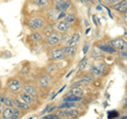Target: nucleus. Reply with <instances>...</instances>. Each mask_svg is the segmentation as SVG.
<instances>
[{
	"label": "nucleus",
	"mask_w": 127,
	"mask_h": 119,
	"mask_svg": "<svg viewBox=\"0 0 127 119\" xmlns=\"http://www.w3.org/2000/svg\"><path fill=\"white\" fill-rule=\"evenodd\" d=\"M20 115V111L16 109L15 106H6L2 111V118L4 119H17Z\"/></svg>",
	"instance_id": "nucleus-1"
},
{
	"label": "nucleus",
	"mask_w": 127,
	"mask_h": 119,
	"mask_svg": "<svg viewBox=\"0 0 127 119\" xmlns=\"http://www.w3.org/2000/svg\"><path fill=\"white\" fill-rule=\"evenodd\" d=\"M28 26H29L32 30H35V31L40 30L45 27V19L42 17H33V18L29 19Z\"/></svg>",
	"instance_id": "nucleus-2"
},
{
	"label": "nucleus",
	"mask_w": 127,
	"mask_h": 119,
	"mask_svg": "<svg viewBox=\"0 0 127 119\" xmlns=\"http://www.w3.org/2000/svg\"><path fill=\"white\" fill-rule=\"evenodd\" d=\"M57 115L61 118H76L79 116V112L77 110H74L72 108L70 109H62Z\"/></svg>",
	"instance_id": "nucleus-3"
},
{
	"label": "nucleus",
	"mask_w": 127,
	"mask_h": 119,
	"mask_svg": "<svg viewBox=\"0 0 127 119\" xmlns=\"http://www.w3.org/2000/svg\"><path fill=\"white\" fill-rule=\"evenodd\" d=\"M111 46L118 50H127V42L123 38H116L113 41H111Z\"/></svg>",
	"instance_id": "nucleus-4"
},
{
	"label": "nucleus",
	"mask_w": 127,
	"mask_h": 119,
	"mask_svg": "<svg viewBox=\"0 0 127 119\" xmlns=\"http://www.w3.org/2000/svg\"><path fill=\"white\" fill-rule=\"evenodd\" d=\"M21 82L18 80V79H13V80L9 81L7 83V88H9L10 92L12 93H16V92H19L21 88Z\"/></svg>",
	"instance_id": "nucleus-5"
},
{
	"label": "nucleus",
	"mask_w": 127,
	"mask_h": 119,
	"mask_svg": "<svg viewBox=\"0 0 127 119\" xmlns=\"http://www.w3.org/2000/svg\"><path fill=\"white\" fill-rule=\"evenodd\" d=\"M66 12H62V11H59L57 7H55V9L53 10H51L50 11V13H49V16L50 18L52 19V20H59V19H63V18H65L66 16Z\"/></svg>",
	"instance_id": "nucleus-6"
},
{
	"label": "nucleus",
	"mask_w": 127,
	"mask_h": 119,
	"mask_svg": "<svg viewBox=\"0 0 127 119\" xmlns=\"http://www.w3.org/2000/svg\"><path fill=\"white\" fill-rule=\"evenodd\" d=\"M94 80V77L92 76V74H85L84 77H83L82 79H79V80L75 81L73 83L74 86H81V85H87L89 84V83H91Z\"/></svg>",
	"instance_id": "nucleus-7"
},
{
	"label": "nucleus",
	"mask_w": 127,
	"mask_h": 119,
	"mask_svg": "<svg viewBox=\"0 0 127 119\" xmlns=\"http://www.w3.org/2000/svg\"><path fill=\"white\" fill-rule=\"evenodd\" d=\"M61 39L62 38H61V36H59V34L53 32L47 37V44L49 46H55V45H57V44H59Z\"/></svg>",
	"instance_id": "nucleus-8"
},
{
	"label": "nucleus",
	"mask_w": 127,
	"mask_h": 119,
	"mask_svg": "<svg viewBox=\"0 0 127 119\" xmlns=\"http://www.w3.org/2000/svg\"><path fill=\"white\" fill-rule=\"evenodd\" d=\"M38 84H39L40 87H42V88L49 87L51 84H52V78H51L50 76H47V74L41 76L40 78H39V80H38Z\"/></svg>",
	"instance_id": "nucleus-9"
},
{
	"label": "nucleus",
	"mask_w": 127,
	"mask_h": 119,
	"mask_svg": "<svg viewBox=\"0 0 127 119\" xmlns=\"http://www.w3.org/2000/svg\"><path fill=\"white\" fill-rule=\"evenodd\" d=\"M106 69V67L104 65H100V64H95L93 66H91L90 68V72L94 74V76H102L104 73V71Z\"/></svg>",
	"instance_id": "nucleus-10"
},
{
	"label": "nucleus",
	"mask_w": 127,
	"mask_h": 119,
	"mask_svg": "<svg viewBox=\"0 0 127 119\" xmlns=\"http://www.w3.org/2000/svg\"><path fill=\"white\" fill-rule=\"evenodd\" d=\"M64 57H65V52H64L63 49H52L50 52V58L54 61L62 60Z\"/></svg>",
	"instance_id": "nucleus-11"
},
{
	"label": "nucleus",
	"mask_w": 127,
	"mask_h": 119,
	"mask_svg": "<svg viewBox=\"0 0 127 119\" xmlns=\"http://www.w3.org/2000/svg\"><path fill=\"white\" fill-rule=\"evenodd\" d=\"M19 99H20L22 102H25V103H27V104H29V105L34 102V97L32 96V95L26 93V92L19 94Z\"/></svg>",
	"instance_id": "nucleus-12"
},
{
	"label": "nucleus",
	"mask_w": 127,
	"mask_h": 119,
	"mask_svg": "<svg viewBox=\"0 0 127 119\" xmlns=\"http://www.w3.org/2000/svg\"><path fill=\"white\" fill-rule=\"evenodd\" d=\"M13 105L15 106L16 109H18L19 111H27V110H29L30 109V105L29 104H27V103L25 102H22L20 99H15V100H13Z\"/></svg>",
	"instance_id": "nucleus-13"
},
{
	"label": "nucleus",
	"mask_w": 127,
	"mask_h": 119,
	"mask_svg": "<svg viewBox=\"0 0 127 119\" xmlns=\"http://www.w3.org/2000/svg\"><path fill=\"white\" fill-rule=\"evenodd\" d=\"M113 9L118 12H126L127 11V0H120L119 2L114 3Z\"/></svg>",
	"instance_id": "nucleus-14"
},
{
	"label": "nucleus",
	"mask_w": 127,
	"mask_h": 119,
	"mask_svg": "<svg viewBox=\"0 0 127 119\" xmlns=\"http://www.w3.org/2000/svg\"><path fill=\"white\" fill-rule=\"evenodd\" d=\"M70 28H71V23L67 22L65 19H64V20L58 21L57 25H56V29L58 31H61V32H66V31H68Z\"/></svg>",
	"instance_id": "nucleus-15"
},
{
	"label": "nucleus",
	"mask_w": 127,
	"mask_h": 119,
	"mask_svg": "<svg viewBox=\"0 0 127 119\" xmlns=\"http://www.w3.org/2000/svg\"><path fill=\"white\" fill-rule=\"evenodd\" d=\"M0 102H1L2 104H4L5 106H14L13 105V100H12L11 98H9L4 94L0 95Z\"/></svg>",
	"instance_id": "nucleus-16"
},
{
	"label": "nucleus",
	"mask_w": 127,
	"mask_h": 119,
	"mask_svg": "<svg viewBox=\"0 0 127 119\" xmlns=\"http://www.w3.org/2000/svg\"><path fill=\"white\" fill-rule=\"evenodd\" d=\"M23 89H25V92H26V93L32 95L33 97L37 96V90H36V88H35V87H34L33 85H31V84H27V85H25V87H23Z\"/></svg>",
	"instance_id": "nucleus-17"
},
{
	"label": "nucleus",
	"mask_w": 127,
	"mask_h": 119,
	"mask_svg": "<svg viewBox=\"0 0 127 119\" xmlns=\"http://www.w3.org/2000/svg\"><path fill=\"white\" fill-rule=\"evenodd\" d=\"M41 38H42V34L39 33V32H34V33H32L30 35V41L33 44H36L38 42H40Z\"/></svg>",
	"instance_id": "nucleus-18"
},
{
	"label": "nucleus",
	"mask_w": 127,
	"mask_h": 119,
	"mask_svg": "<svg viewBox=\"0 0 127 119\" xmlns=\"http://www.w3.org/2000/svg\"><path fill=\"white\" fill-rule=\"evenodd\" d=\"M78 42H79V34L78 33H74L72 36L70 37L69 41L67 42V46H75Z\"/></svg>",
	"instance_id": "nucleus-19"
},
{
	"label": "nucleus",
	"mask_w": 127,
	"mask_h": 119,
	"mask_svg": "<svg viewBox=\"0 0 127 119\" xmlns=\"http://www.w3.org/2000/svg\"><path fill=\"white\" fill-rule=\"evenodd\" d=\"M102 51H104V52H107V53H114L116 52V48H113L112 46H109V45H101L98 47Z\"/></svg>",
	"instance_id": "nucleus-20"
},
{
	"label": "nucleus",
	"mask_w": 127,
	"mask_h": 119,
	"mask_svg": "<svg viewBox=\"0 0 127 119\" xmlns=\"http://www.w3.org/2000/svg\"><path fill=\"white\" fill-rule=\"evenodd\" d=\"M70 5H71V2L70 1H64L63 3H61V4H58V5H56V7L59 10V11H62V12H66L67 10L70 7Z\"/></svg>",
	"instance_id": "nucleus-21"
},
{
	"label": "nucleus",
	"mask_w": 127,
	"mask_h": 119,
	"mask_svg": "<svg viewBox=\"0 0 127 119\" xmlns=\"http://www.w3.org/2000/svg\"><path fill=\"white\" fill-rule=\"evenodd\" d=\"M82 99V97H77V96H74L72 94H69L68 96H66L64 98V101H69V102H76L79 101Z\"/></svg>",
	"instance_id": "nucleus-22"
},
{
	"label": "nucleus",
	"mask_w": 127,
	"mask_h": 119,
	"mask_svg": "<svg viewBox=\"0 0 127 119\" xmlns=\"http://www.w3.org/2000/svg\"><path fill=\"white\" fill-rule=\"evenodd\" d=\"M63 50L65 52V54H68L70 57H72L75 53V46H66L65 49H63Z\"/></svg>",
	"instance_id": "nucleus-23"
},
{
	"label": "nucleus",
	"mask_w": 127,
	"mask_h": 119,
	"mask_svg": "<svg viewBox=\"0 0 127 119\" xmlns=\"http://www.w3.org/2000/svg\"><path fill=\"white\" fill-rule=\"evenodd\" d=\"M73 106H75V102L64 101V103H62V104L58 106V109L59 110H62V109H70V108H73Z\"/></svg>",
	"instance_id": "nucleus-24"
},
{
	"label": "nucleus",
	"mask_w": 127,
	"mask_h": 119,
	"mask_svg": "<svg viewBox=\"0 0 127 119\" xmlns=\"http://www.w3.org/2000/svg\"><path fill=\"white\" fill-rule=\"evenodd\" d=\"M70 94L74 95V96H77V97H82L83 96V90L79 88V86H75L74 88H72L70 90Z\"/></svg>",
	"instance_id": "nucleus-25"
},
{
	"label": "nucleus",
	"mask_w": 127,
	"mask_h": 119,
	"mask_svg": "<svg viewBox=\"0 0 127 119\" xmlns=\"http://www.w3.org/2000/svg\"><path fill=\"white\" fill-rule=\"evenodd\" d=\"M87 61H88V60H87L86 57L82 59V61L79 62V64H78V68H77V71H78V72H79L81 70H83V69H84L85 67H86V65H87Z\"/></svg>",
	"instance_id": "nucleus-26"
},
{
	"label": "nucleus",
	"mask_w": 127,
	"mask_h": 119,
	"mask_svg": "<svg viewBox=\"0 0 127 119\" xmlns=\"http://www.w3.org/2000/svg\"><path fill=\"white\" fill-rule=\"evenodd\" d=\"M33 2L39 7H45L48 5V0H33Z\"/></svg>",
	"instance_id": "nucleus-27"
},
{
	"label": "nucleus",
	"mask_w": 127,
	"mask_h": 119,
	"mask_svg": "<svg viewBox=\"0 0 127 119\" xmlns=\"http://www.w3.org/2000/svg\"><path fill=\"white\" fill-rule=\"evenodd\" d=\"M75 19H76V16H75L74 14H69V15H66L65 16V20L67 21V22H69V23H72L75 21Z\"/></svg>",
	"instance_id": "nucleus-28"
},
{
	"label": "nucleus",
	"mask_w": 127,
	"mask_h": 119,
	"mask_svg": "<svg viewBox=\"0 0 127 119\" xmlns=\"http://www.w3.org/2000/svg\"><path fill=\"white\" fill-rule=\"evenodd\" d=\"M92 55H93L94 58L101 57V55H102V50L100 48H96V47H94L93 50H92Z\"/></svg>",
	"instance_id": "nucleus-29"
},
{
	"label": "nucleus",
	"mask_w": 127,
	"mask_h": 119,
	"mask_svg": "<svg viewBox=\"0 0 127 119\" xmlns=\"http://www.w3.org/2000/svg\"><path fill=\"white\" fill-rule=\"evenodd\" d=\"M43 118L45 119H61V117H59L57 114H49V115H47V116H45Z\"/></svg>",
	"instance_id": "nucleus-30"
},
{
	"label": "nucleus",
	"mask_w": 127,
	"mask_h": 119,
	"mask_svg": "<svg viewBox=\"0 0 127 119\" xmlns=\"http://www.w3.org/2000/svg\"><path fill=\"white\" fill-rule=\"evenodd\" d=\"M114 117H119V113L117 111H111V112L108 113V118L111 119V118H114Z\"/></svg>",
	"instance_id": "nucleus-31"
},
{
	"label": "nucleus",
	"mask_w": 127,
	"mask_h": 119,
	"mask_svg": "<svg viewBox=\"0 0 127 119\" xmlns=\"http://www.w3.org/2000/svg\"><path fill=\"white\" fill-rule=\"evenodd\" d=\"M43 33L48 34V35H50L51 33H53V27H48V28H46L45 31H43Z\"/></svg>",
	"instance_id": "nucleus-32"
},
{
	"label": "nucleus",
	"mask_w": 127,
	"mask_h": 119,
	"mask_svg": "<svg viewBox=\"0 0 127 119\" xmlns=\"http://www.w3.org/2000/svg\"><path fill=\"white\" fill-rule=\"evenodd\" d=\"M88 50H89V44H85L84 47H83V53L86 54L88 52Z\"/></svg>",
	"instance_id": "nucleus-33"
},
{
	"label": "nucleus",
	"mask_w": 127,
	"mask_h": 119,
	"mask_svg": "<svg viewBox=\"0 0 127 119\" xmlns=\"http://www.w3.org/2000/svg\"><path fill=\"white\" fill-rule=\"evenodd\" d=\"M49 67H50V68L47 69L48 72H53V70L55 69V67H56V66H55V65H51V66H49Z\"/></svg>",
	"instance_id": "nucleus-34"
},
{
	"label": "nucleus",
	"mask_w": 127,
	"mask_h": 119,
	"mask_svg": "<svg viewBox=\"0 0 127 119\" xmlns=\"http://www.w3.org/2000/svg\"><path fill=\"white\" fill-rule=\"evenodd\" d=\"M108 3H110V4H114V3H117V2H119L120 0H106Z\"/></svg>",
	"instance_id": "nucleus-35"
},
{
	"label": "nucleus",
	"mask_w": 127,
	"mask_h": 119,
	"mask_svg": "<svg viewBox=\"0 0 127 119\" xmlns=\"http://www.w3.org/2000/svg\"><path fill=\"white\" fill-rule=\"evenodd\" d=\"M50 106H51L50 104H48V105L46 106V108H45V110H43V111H42V112H41V114H45L46 112H48V110H49V108H50Z\"/></svg>",
	"instance_id": "nucleus-36"
},
{
	"label": "nucleus",
	"mask_w": 127,
	"mask_h": 119,
	"mask_svg": "<svg viewBox=\"0 0 127 119\" xmlns=\"http://www.w3.org/2000/svg\"><path fill=\"white\" fill-rule=\"evenodd\" d=\"M65 0H54V2L56 3V5H58V4H61V3H63Z\"/></svg>",
	"instance_id": "nucleus-37"
},
{
	"label": "nucleus",
	"mask_w": 127,
	"mask_h": 119,
	"mask_svg": "<svg viewBox=\"0 0 127 119\" xmlns=\"http://www.w3.org/2000/svg\"><path fill=\"white\" fill-rule=\"evenodd\" d=\"M2 111H3V105H2V103L0 102V115L2 114Z\"/></svg>",
	"instance_id": "nucleus-38"
},
{
	"label": "nucleus",
	"mask_w": 127,
	"mask_h": 119,
	"mask_svg": "<svg viewBox=\"0 0 127 119\" xmlns=\"http://www.w3.org/2000/svg\"><path fill=\"white\" fill-rule=\"evenodd\" d=\"M57 96V93H54L53 95H52V96H51V100H53V99L55 98V97H56Z\"/></svg>",
	"instance_id": "nucleus-39"
},
{
	"label": "nucleus",
	"mask_w": 127,
	"mask_h": 119,
	"mask_svg": "<svg viewBox=\"0 0 127 119\" xmlns=\"http://www.w3.org/2000/svg\"><path fill=\"white\" fill-rule=\"evenodd\" d=\"M92 19H93V21H94V23H95V26H97V21H96V19H95V17H94V16L92 17Z\"/></svg>",
	"instance_id": "nucleus-40"
},
{
	"label": "nucleus",
	"mask_w": 127,
	"mask_h": 119,
	"mask_svg": "<svg viewBox=\"0 0 127 119\" xmlns=\"http://www.w3.org/2000/svg\"><path fill=\"white\" fill-rule=\"evenodd\" d=\"M89 32H90V28H88V29H87V31H86V34L88 35V34H89Z\"/></svg>",
	"instance_id": "nucleus-41"
},
{
	"label": "nucleus",
	"mask_w": 127,
	"mask_h": 119,
	"mask_svg": "<svg viewBox=\"0 0 127 119\" xmlns=\"http://www.w3.org/2000/svg\"><path fill=\"white\" fill-rule=\"evenodd\" d=\"M96 10H98V11H101V10H102V6H101V5H97V7H96Z\"/></svg>",
	"instance_id": "nucleus-42"
},
{
	"label": "nucleus",
	"mask_w": 127,
	"mask_h": 119,
	"mask_svg": "<svg viewBox=\"0 0 127 119\" xmlns=\"http://www.w3.org/2000/svg\"><path fill=\"white\" fill-rule=\"evenodd\" d=\"M123 55H127V51L126 50H124V51H123V53H122Z\"/></svg>",
	"instance_id": "nucleus-43"
},
{
	"label": "nucleus",
	"mask_w": 127,
	"mask_h": 119,
	"mask_svg": "<svg viewBox=\"0 0 127 119\" xmlns=\"http://www.w3.org/2000/svg\"><path fill=\"white\" fill-rule=\"evenodd\" d=\"M71 73H72V70H71V71H70V72L68 73V76H67V78H69V77L71 76Z\"/></svg>",
	"instance_id": "nucleus-44"
},
{
	"label": "nucleus",
	"mask_w": 127,
	"mask_h": 119,
	"mask_svg": "<svg viewBox=\"0 0 127 119\" xmlns=\"http://www.w3.org/2000/svg\"><path fill=\"white\" fill-rule=\"evenodd\" d=\"M125 108L127 109V98L125 99Z\"/></svg>",
	"instance_id": "nucleus-45"
},
{
	"label": "nucleus",
	"mask_w": 127,
	"mask_h": 119,
	"mask_svg": "<svg viewBox=\"0 0 127 119\" xmlns=\"http://www.w3.org/2000/svg\"><path fill=\"white\" fill-rule=\"evenodd\" d=\"M84 2H90V0H83Z\"/></svg>",
	"instance_id": "nucleus-46"
},
{
	"label": "nucleus",
	"mask_w": 127,
	"mask_h": 119,
	"mask_svg": "<svg viewBox=\"0 0 127 119\" xmlns=\"http://www.w3.org/2000/svg\"><path fill=\"white\" fill-rule=\"evenodd\" d=\"M123 118H124V119H127V116H123Z\"/></svg>",
	"instance_id": "nucleus-47"
},
{
	"label": "nucleus",
	"mask_w": 127,
	"mask_h": 119,
	"mask_svg": "<svg viewBox=\"0 0 127 119\" xmlns=\"http://www.w3.org/2000/svg\"><path fill=\"white\" fill-rule=\"evenodd\" d=\"M0 88H1V83H0Z\"/></svg>",
	"instance_id": "nucleus-48"
}]
</instances>
